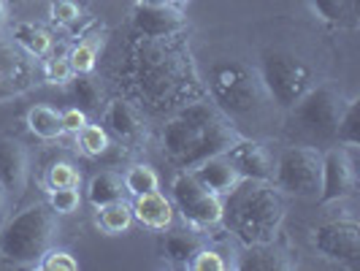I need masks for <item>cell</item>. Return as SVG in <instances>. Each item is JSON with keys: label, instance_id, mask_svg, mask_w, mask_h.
Here are the masks:
<instances>
[{"label": "cell", "instance_id": "6da1fadb", "mask_svg": "<svg viewBox=\"0 0 360 271\" xmlns=\"http://www.w3.org/2000/svg\"><path fill=\"white\" fill-rule=\"evenodd\" d=\"M127 95L149 114L176 111L184 103L203 98L206 90L198 84L190 52L176 44V36L146 38L139 36L127 44L120 63Z\"/></svg>", "mask_w": 360, "mask_h": 271}, {"label": "cell", "instance_id": "7a4b0ae2", "mask_svg": "<svg viewBox=\"0 0 360 271\" xmlns=\"http://www.w3.org/2000/svg\"><path fill=\"white\" fill-rule=\"evenodd\" d=\"M241 139L233 120L209 95L176 108L162 125V155L179 168H193L212 155L228 152Z\"/></svg>", "mask_w": 360, "mask_h": 271}, {"label": "cell", "instance_id": "3957f363", "mask_svg": "<svg viewBox=\"0 0 360 271\" xmlns=\"http://www.w3.org/2000/svg\"><path fill=\"white\" fill-rule=\"evenodd\" d=\"M285 220V198L274 182L238 179L231 193L222 196L219 225L241 244L271 241Z\"/></svg>", "mask_w": 360, "mask_h": 271}, {"label": "cell", "instance_id": "277c9868", "mask_svg": "<svg viewBox=\"0 0 360 271\" xmlns=\"http://www.w3.org/2000/svg\"><path fill=\"white\" fill-rule=\"evenodd\" d=\"M60 234L57 212L49 203H33L6 217L0 225V258L14 266H36L41 255L54 247Z\"/></svg>", "mask_w": 360, "mask_h": 271}, {"label": "cell", "instance_id": "5b68a950", "mask_svg": "<svg viewBox=\"0 0 360 271\" xmlns=\"http://www.w3.org/2000/svg\"><path fill=\"white\" fill-rule=\"evenodd\" d=\"M206 95L233 120V117L252 114L263 103L266 90L260 84V76L250 65L238 60H219L209 68Z\"/></svg>", "mask_w": 360, "mask_h": 271}, {"label": "cell", "instance_id": "8992f818", "mask_svg": "<svg viewBox=\"0 0 360 271\" xmlns=\"http://www.w3.org/2000/svg\"><path fill=\"white\" fill-rule=\"evenodd\" d=\"M260 84L274 103L290 108L311 87V68L295 54L282 49H266L260 54Z\"/></svg>", "mask_w": 360, "mask_h": 271}, {"label": "cell", "instance_id": "52a82bcc", "mask_svg": "<svg viewBox=\"0 0 360 271\" xmlns=\"http://www.w3.org/2000/svg\"><path fill=\"white\" fill-rule=\"evenodd\" d=\"M274 187L282 196L317 198L323 182V152L317 146H288L274 163Z\"/></svg>", "mask_w": 360, "mask_h": 271}, {"label": "cell", "instance_id": "ba28073f", "mask_svg": "<svg viewBox=\"0 0 360 271\" xmlns=\"http://www.w3.org/2000/svg\"><path fill=\"white\" fill-rule=\"evenodd\" d=\"M344 92L336 84H311L292 106H290V122L307 133H314L320 139H328L336 133L339 117L344 111Z\"/></svg>", "mask_w": 360, "mask_h": 271}, {"label": "cell", "instance_id": "9c48e42d", "mask_svg": "<svg viewBox=\"0 0 360 271\" xmlns=\"http://www.w3.org/2000/svg\"><path fill=\"white\" fill-rule=\"evenodd\" d=\"M171 193H174V203L181 212L184 222H190L193 228H212L219 225V217H222V198L206 190L190 168H181L179 174L171 182Z\"/></svg>", "mask_w": 360, "mask_h": 271}, {"label": "cell", "instance_id": "30bf717a", "mask_svg": "<svg viewBox=\"0 0 360 271\" xmlns=\"http://www.w3.org/2000/svg\"><path fill=\"white\" fill-rule=\"evenodd\" d=\"M311 250L333 263L358 266L360 260V225L352 217H333L311 228L309 234Z\"/></svg>", "mask_w": 360, "mask_h": 271}, {"label": "cell", "instance_id": "8fae6325", "mask_svg": "<svg viewBox=\"0 0 360 271\" xmlns=\"http://www.w3.org/2000/svg\"><path fill=\"white\" fill-rule=\"evenodd\" d=\"M355 163L349 152L342 146H333L323 155V182H320V203H333L344 201L355 193Z\"/></svg>", "mask_w": 360, "mask_h": 271}, {"label": "cell", "instance_id": "7c38bea8", "mask_svg": "<svg viewBox=\"0 0 360 271\" xmlns=\"http://www.w3.org/2000/svg\"><path fill=\"white\" fill-rule=\"evenodd\" d=\"M184 17L179 8H174L171 3H160V6H149V3H139L133 8V30L139 36L146 38H165V36H179L184 30Z\"/></svg>", "mask_w": 360, "mask_h": 271}, {"label": "cell", "instance_id": "4fadbf2b", "mask_svg": "<svg viewBox=\"0 0 360 271\" xmlns=\"http://www.w3.org/2000/svg\"><path fill=\"white\" fill-rule=\"evenodd\" d=\"M30 177V155L17 139H0V184L14 201L25 193Z\"/></svg>", "mask_w": 360, "mask_h": 271}, {"label": "cell", "instance_id": "5bb4252c", "mask_svg": "<svg viewBox=\"0 0 360 271\" xmlns=\"http://www.w3.org/2000/svg\"><path fill=\"white\" fill-rule=\"evenodd\" d=\"M231 163L236 165L238 177L241 179H263L271 182L274 177V160H271L269 149L260 144V141H252V139H238L228 152H225Z\"/></svg>", "mask_w": 360, "mask_h": 271}, {"label": "cell", "instance_id": "9a60e30c", "mask_svg": "<svg viewBox=\"0 0 360 271\" xmlns=\"http://www.w3.org/2000/svg\"><path fill=\"white\" fill-rule=\"evenodd\" d=\"M103 120H106L108 130L125 141V144L136 146L146 139V125L141 120V111L133 106L127 98H114L103 106Z\"/></svg>", "mask_w": 360, "mask_h": 271}, {"label": "cell", "instance_id": "2e32d148", "mask_svg": "<svg viewBox=\"0 0 360 271\" xmlns=\"http://www.w3.org/2000/svg\"><path fill=\"white\" fill-rule=\"evenodd\" d=\"M233 266L241 271H290L295 269V260L290 258V253L282 244H276L271 239V241L244 244Z\"/></svg>", "mask_w": 360, "mask_h": 271}, {"label": "cell", "instance_id": "e0dca14e", "mask_svg": "<svg viewBox=\"0 0 360 271\" xmlns=\"http://www.w3.org/2000/svg\"><path fill=\"white\" fill-rule=\"evenodd\" d=\"M27 57L30 54L19 52L14 41H0V87H6V92L0 98H6L11 92H22L30 84L33 65H30Z\"/></svg>", "mask_w": 360, "mask_h": 271}, {"label": "cell", "instance_id": "ac0fdd59", "mask_svg": "<svg viewBox=\"0 0 360 271\" xmlns=\"http://www.w3.org/2000/svg\"><path fill=\"white\" fill-rule=\"evenodd\" d=\"M190 171H193V177H195L206 190L217 193L219 198H222L225 193H231L236 184H238V179H241L238 171H236V165L231 163V158H228L225 152L195 163Z\"/></svg>", "mask_w": 360, "mask_h": 271}, {"label": "cell", "instance_id": "d6986e66", "mask_svg": "<svg viewBox=\"0 0 360 271\" xmlns=\"http://www.w3.org/2000/svg\"><path fill=\"white\" fill-rule=\"evenodd\" d=\"M130 209H133V220H139L141 225L152 228V231H165L174 222V203L165 198L160 190L133 196Z\"/></svg>", "mask_w": 360, "mask_h": 271}, {"label": "cell", "instance_id": "ffe728a7", "mask_svg": "<svg viewBox=\"0 0 360 271\" xmlns=\"http://www.w3.org/2000/svg\"><path fill=\"white\" fill-rule=\"evenodd\" d=\"M200 247H203V241L193 231H168L160 239V255L174 266H190L193 255L198 253Z\"/></svg>", "mask_w": 360, "mask_h": 271}, {"label": "cell", "instance_id": "44dd1931", "mask_svg": "<svg viewBox=\"0 0 360 271\" xmlns=\"http://www.w3.org/2000/svg\"><path fill=\"white\" fill-rule=\"evenodd\" d=\"M122 198H125V182H122V174H117V171H98L87 182V201L95 209Z\"/></svg>", "mask_w": 360, "mask_h": 271}, {"label": "cell", "instance_id": "7402d4cb", "mask_svg": "<svg viewBox=\"0 0 360 271\" xmlns=\"http://www.w3.org/2000/svg\"><path fill=\"white\" fill-rule=\"evenodd\" d=\"M11 41L17 44L22 52H27L30 57H49L54 46V38L49 30L38 27L33 22H19L14 25V33H11Z\"/></svg>", "mask_w": 360, "mask_h": 271}, {"label": "cell", "instance_id": "603a6c76", "mask_svg": "<svg viewBox=\"0 0 360 271\" xmlns=\"http://www.w3.org/2000/svg\"><path fill=\"white\" fill-rule=\"evenodd\" d=\"M317 17L333 27H358L360 0H309Z\"/></svg>", "mask_w": 360, "mask_h": 271}, {"label": "cell", "instance_id": "cb8c5ba5", "mask_svg": "<svg viewBox=\"0 0 360 271\" xmlns=\"http://www.w3.org/2000/svg\"><path fill=\"white\" fill-rule=\"evenodd\" d=\"M27 127L30 133L44 139V141H54L60 139L65 130H63V120H60V111H54L52 106H33L27 111Z\"/></svg>", "mask_w": 360, "mask_h": 271}, {"label": "cell", "instance_id": "d4e9b609", "mask_svg": "<svg viewBox=\"0 0 360 271\" xmlns=\"http://www.w3.org/2000/svg\"><path fill=\"white\" fill-rule=\"evenodd\" d=\"M65 84L71 87V95L76 98L79 108H84V111H101V108L106 106L103 103V90H101V84L92 79L90 73H73Z\"/></svg>", "mask_w": 360, "mask_h": 271}, {"label": "cell", "instance_id": "484cf974", "mask_svg": "<svg viewBox=\"0 0 360 271\" xmlns=\"http://www.w3.org/2000/svg\"><path fill=\"white\" fill-rule=\"evenodd\" d=\"M130 225H133V209H130V203L125 198L106 203V206L98 209V228L103 234H125V231H130Z\"/></svg>", "mask_w": 360, "mask_h": 271}, {"label": "cell", "instance_id": "4316f807", "mask_svg": "<svg viewBox=\"0 0 360 271\" xmlns=\"http://www.w3.org/2000/svg\"><path fill=\"white\" fill-rule=\"evenodd\" d=\"M122 182H125V193H130V196L160 190V177L149 163H133L122 174Z\"/></svg>", "mask_w": 360, "mask_h": 271}, {"label": "cell", "instance_id": "83f0119b", "mask_svg": "<svg viewBox=\"0 0 360 271\" xmlns=\"http://www.w3.org/2000/svg\"><path fill=\"white\" fill-rule=\"evenodd\" d=\"M98 44L103 46V36L98 38L95 33H90V36H87V41H82V44H76V46H73L71 54H68L73 73H92V71H95Z\"/></svg>", "mask_w": 360, "mask_h": 271}, {"label": "cell", "instance_id": "f1b7e54d", "mask_svg": "<svg viewBox=\"0 0 360 271\" xmlns=\"http://www.w3.org/2000/svg\"><path fill=\"white\" fill-rule=\"evenodd\" d=\"M76 141H79V149L84 152V155H90V158H101V155H106L108 152V133L103 125H87L82 127L79 133H76Z\"/></svg>", "mask_w": 360, "mask_h": 271}, {"label": "cell", "instance_id": "f546056e", "mask_svg": "<svg viewBox=\"0 0 360 271\" xmlns=\"http://www.w3.org/2000/svg\"><path fill=\"white\" fill-rule=\"evenodd\" d=\"M342 144L347 146H358L360 144V122H358V101H347L344 103V111L339 117V125H336V133H333Z\"/></svg>", "mask_w": 360, "mask_h": 271}, {"label": "cell", "instance_id": "4dcf8cb0", "mask_svg": "<svg viewBox=\"0 0 360 271\" xmlns=\"http://www.w3.org/2000/svg\"><path fill=\"white\" fill-rule=\"evenodd\" d=\"M36 266L44 271H79V260H76L73 253H68V250L49 247L46 253L41 255V260H38Z\"/></svg>", "mask_w": 360, "mask_h": 271}, {"label": "cell", "instance_id": "1f68e13d", "mask_svg": "<svg viewBox=\"0 0 360 271\" xmlns=\"http://www.w3.org/2000/svg\"><path fill=\"white\" fill-rule=\"evenodd\" d=\"M49 206H52L57 217L60 215H76L82 206V193L76 187H57L49 196Z\"/></svg>", "mask_w": 360, "mask_h": 271}, {"label": "cell", "instance_id": "d6a6232c", "mask_svg": "<svg viewBox=\"0 0 360 271\" xmlns=\"http://www.w3.org/2000/svg\"><path fill=\"white\" fill-rule=\"evenodd\" d=\"M46 182H49V187L57 190V187H79V182H82V174H79V168L73 165V163H54L52 168H49V174H46Z\"/></svg>", "mask_w": 360, "mask_h": 271}, {"label": "cell", "instance_id": "836d02e7", "mask_svg": "<svg viewBox=\"0 0 360 271\" xmlns=\"http://www.w3.org/2000/svg\"><path fill=\"white\" fill-rule=\"evenodd\" d=\"M187 269L193 271H225L228 269V263H225V258L212 250V247H200L198 253L193 255V260H190V266Z\"/></svg>", "mask_w": 360, "mask_h": 271}, {"label": "cell", "instance_id": "e575fe53", "mask_svg": "<svg viewBox=\"0 0 360 271\" xmlns=\"http://www.w3.org/2000/svg\"><path fill=\"white\" fill-rule=\"evenodd\" d=\"M49 17L57 25H73L82 19V8L76 0H52L49 3Z\"/></svg>", "mask_w": 360, "mask_h": 271}, {"label": "cell", "instance_id": "d590c367", "mask_svg": "<svg viewBox=\"0 0 360 271\" xmlns=\"http://www.w3.org/2000/svg\"><path fill=\"white\" fill-rule=\"evenodd\" d=\"M71 76H73V68L68 57L54 54V57L46 60V82H52V84H65Z\"/></svg>", "mask_w": 360, "mask_h": 271}, {"label": "cell", "instance_id": "8d00e7d4", "mask_svg": "<svg viewBox=\"0 0 360 271\" xmlns=\"http://www.w3.org/2000/svg\"><path fill=\"white\" fill-rule=\"evenodd\" d=\"M60 120H63V130H65V133H79L82 127L90 122V120H87V111L79 106H71V108H65V111H60Z\"/></svg>", "mask_w": 360, "mask_h": 271}, {"label": "cell", "instance_id": "74e56055", "mask_svg": "<svg viewBox=\"0 0 360 271\" xmlns=\"http://www.w3.org/2000/svg\"><path fill=\"white\" fill-rule=\"evenodd\" d=\"M8 203H11V198H8V193H6V187L0 184V225H3V220L8 217Z\"/></svg>", "mask_w": 360, "mask_h": 271}, {"label": "cell", "instance_id": "f35d334b", "mask_svg": "<svg viewBox=\"0 0 360 271\" xmlns=\"http://www.w3.org/2000/svg\"><path fill=\"white\" fill-rule=\"evenodd\" d=\"M139 3H149V6H160V3H171V0H139Z\"/></svg>", "mask_w": 360, "mask_h": 271}, {"label": "cell", "instance_id": "ab89813d", "mask_svg": "<svg viewBox=\"0 0 360 271\" xmlns=\"http://www.w3.org/2000/svg\"><path fill=\"white\" fill-rule=\"evenodd\" d=\"M6 3H11V6H22L25 0H6Z\"/></svg>", "mask_w": 360, "mask_h": 271}, {"label": "cell", "instance_id": "60d3db41", "mask_svg": "<svg viewBox=\"0 0 360 271\" xmlns=\"http://www.w3.org/2000/svg\"><path fill=\"white\" fill-rule=\"evenodd\" d=\"M176 3H187V0H176Z\"/></svg>", "mask_w": 360, "mask_h": 271}]
</instances>
